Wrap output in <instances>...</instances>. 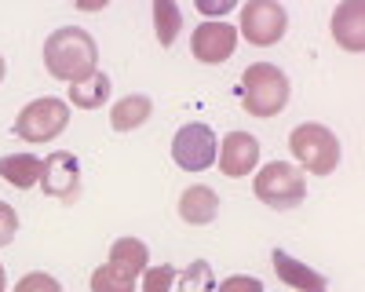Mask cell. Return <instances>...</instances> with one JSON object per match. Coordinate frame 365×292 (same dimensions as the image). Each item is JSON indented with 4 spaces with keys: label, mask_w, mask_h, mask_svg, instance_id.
Returning <instances> with one entry per match:
<instances>
[{
    "label": "cell",
    "mask_w": 365,
    "mask_h": 292,
    "mask_svg": "<svg viewBox=\"0 0 365 292\" xmlns=\"http://www.w3.org/2000/svg\"><path fill=\"white\" fill-rule=\"evenodd\" d=\"M96 63H99V44L81 26H63L44 41V66L55 80L81 84L96 73Z\"/></svg>",
    "instance_id": "1"
},
{
    "label": "cell",
    "mask_w": 365,
    "mask_h": 292,
    "mask_svg": "<svg viewBox=\"0 0 365 292\" xmlns=\"http://www.w3.org/2000/svg\"><path fill=\"white\" fill-rule=\"evenodd\" d=\"M241 106H245V113L259 117V121H267V117H278L289 103V77L270 66V63H252L245 70V77H241Z\"/></svg>",
    "instance_id": "2"
},
{
    "label": "cell",
    "mask_w": 365,
    "mask_h": 292,
    "mask_svg": "<svg viewBox=\"0 0 365 292\" xmlns=\"http://www.w3.org/2000/svg\"><path fill=\"white\" fill-rule=\"evenodd\" d=\"M292 157L307 168L311 175H332L340 165V139L325 125H299L289 135Z\"/></svg>",
    "instance_id": "3"
},
{
    "label": "cell",
    "mask_w": 365,
    "mask_h": 292,
    "mask_svg": "<svg viewBox=\"0 0 365 292\" xmlns=\"http://www.w3.org/2000/svg\"><path fill=\"white\" fill-rule=\"evenodd\" d=\"M252 190L263 204H270V209H296V204L307 197V179H303V172L292 168L289 161H270L252 175Z\"/></svg>",
    "instance_id": "4"
},
{
    "label": "cell",
    "mask_w": 365,
    "mask_h": 292,
    "mask_svg": "<svg viewBox=\"0 0 365 292\" xmlns=\"http://www.w3.org/2000/svg\"><path fill=\"white\" fill-rule=\"evenodd\" d=\"M70 128V106L63 103V99H34L29 106H22L19 110V117H15V135L22 139V142H51V139H58Z\"/></svg>",
    "instance_id": "5"
},
{
    "label": "cell",
    "mask_w": 365,
    "mask_h": 292,
    "mask_svg": "<svg viewBox=\"0 0 365 292\" xmlns=\"http://www.w3.org/2000/svg\"><path fill=\"white\" fill-rule=\"evenodd\" d=\"M241 33L237 37H245L249 44L256 48H270V44H278L285 37V29H289V15L282 4H274V0H249L245 8H241Z\"/></svg>",
    "instance_id": "6"
},
{
    "label": "cell",
    "mask_w": 365,
    "mask_h": 292,
    "mask_svg": "<svg viewBox=\"0 0 365 292\" xmlns=\"http://www.w3.org/2000/svg\"><path fill=\"white\" fill-rule=\"evenodd\" d=\"M216 154H220V139L216 132H212L208 125L201 121H190V125H182L172 139V157L179 168H187V172H205L216 165Z\"/></svg>",
    "instance_id": "7"
},
{
    "label": "cell",
    "mask_w": 365,
    "mask_h": 292,
    "mask_svg": "<svg viewBox=\"0 0 365 292\" xmlns=\"http://www.w3.org/2000/svg\"><path fill=\"white\" fill-rule=\"evenodd\" d=\"M41 190L55 201H73L81 194V161L70 150H55L41 165Z\"/></svg>",
    "instance_id": "8"
},
{
    "label": "cell",
    "mask_w": 365,
    "mask_h": 292,
    "mask_svg": "<svg viewBox=\"0 0 365 292\" xmlns=\"http://www.w3.org/2000/svg\"><path fill=\"white\" fill-rule=\"evenodd\" d=\"M234 48H237V29L230 22H201L194 29V37H190V51L205 66L227 63V58L234 55Z\"/></svg>",
    "instance_id": "9"
},
{
    "label": "cell",
    "mask_w": 365,
    "mask_h": 292,
    "mask_svg": "<svg viewBox=\"0 0 365 292\" xmlns=\"http://www.w3.org/2000/svg\"><path fill=\"white\" fill-rule=\"evenodd\" d=\"M216 161H220V172L230 175V179L249 175V172L256 168V161H259V142H256V135H249V132H230V135L220 142Z\"/></svg>",
    "instance_id": "10"
},
{
    "label": "cell",
    "mask_w": 365,
    "mask_h": 292,
    "mask_svg": "<svg viewBox=\"0 0 365 292\" xmlns=\"http://www.w3.org/2000/svg\"><path fill=\"white\" fill-rule=\"evenodd\" d=\"M270 259H274V274L292 292H329V278L318 274L314 267H307V263H299L296 256H289L285 249H274Z\"/></svg>",
    "instance_id": "11"
},
{
    "label": "cell",
    "mask_w": 365,
    "mask_h": 292,
    "mask_svg": "<svg viewBox=\"0 0 365 292\" xmlns=\"http://www.w3.org/2000/svg\"><path fill=\"white\" fill-rule=\"evenodd\" d=\"M361 19H365V4L361 0H347V4L336 8V15H332V37H336V44L344 51H361L365 48V33H361Z\"/></svg>",
    "instance_id": "12"
},
{
    "label": "cell",
    "mask_w": 365,
    "mask_h": 292,
    "mask_svg": "<svg viewBox=\"0 0 365 292\" xmlns=\"http://www.w3.org/2000/svg\"><path fill=\"white\" fill-rule=\"evenodd\" d=\"M220 216V194L212 187H190L179 197V219L190 226H205Z\"/></svg>",
    "instance_id": "13"
},
{
    "label": "cell",
    "mask_w": 365,
    "mask_h": 292,
    "mask_svg": "<svg viewBox=\"0 0 365 292\" xmlns=\"http://www.w3.org/2000/svg\"><path fill=\"white\" fill-rule=\"evenodd\" d=\"M41 165L44 161H37L34 154H8V157H0V179H8L19 190L41 187Z\"/></svg>",
    "instance_id": "14"
},
{
    "label": "cell",
    "mask_w": 365,
    "mask_h": 292,
    "mask_svg": "<svg viewBox=\"0 0 365 292\" xmlns=\"http://www.w3.org/2000/svg\"><path fill=\"white\" fill-rule=\"evenodd\" d=\"M150 113H154V103L146 95H125L110 113V128L113 132H135L150 121Z\"/></svg>",
    "instance_id": "15"
},
{
    "label": "cell",
    "mask_w": 365,
    "mask_h": 292,
    "mask_svg": "<svg viewBox=\"0 0 365 292\" xmlns=\"http://www.w3.org/2000/svg\"><path fill=\"white\" fill-rule=\"evenodd\" d=\"M106 99H110V77L99 73V70L91 73L88 80L70 88V103L81 106V110H99V106H106Z\"/></svg>",
    "instance_id": "16"
},
{
    "label": "cell",
    "mask_w": 365,
    "mask_h": 292,
    "mask_svg": "<svg viewBox=\"0 0 365 292\" xmlns=\"http://www.w3.org/2000/svg\"><path fill=\"white\" fill-rule=\"evenodd\" d=\"M110 263L120 267V271H128V274H139L150 263V252H146V245L139 238H120V241L110 245Z\"/></svg>",
    "instance_id": "17"
},
{
    "label": "cell",
    "mask_w": 365,
    "mask_h": 292,
    "mask_svg": "<svg viewBox=\"0 0 365 292\" xmlns=\"http://www.w3.org/2000/svg\"><path fill=\"white\" fill-rule=\"evenodd\" d=\"M91 292H135V274L103 263V267L91 271Z\"/></svg>",
    "instance_id": "18"
},
{
    "label": "cell",
    "mask_w": 365,
    "mask_h": 292,
    "mask_svg": "<svg viewBox=\"0 0 365 292\" xmlns=\"http://www.w3.org/2000/svg\"><path fill=\"white\" fill-rule=\"evenodd\" d=\"M154 26H158L161 48H172L175 37H179V26H182L179 4H172V0H158V4H154Z\"/></svg>",
    "instance_id": "19"
},
{
    "label": "cell",
    "mask_w": 365,
    "mask_h": 292,
    "mask_svg": "<svg viewBox=\"0 0 365 292\" xmlns=\"http://www.w3.org/2000/svg\"><path fill=\"white\" fill-rule=\"evenodd\" d=\"M179 292H216V274H212V263L194 259L190 267L179 274Z\"/></svg>",
    "instance_id": "20"
},
{
    "label": "cell",
    "mask_w": 365,
    "mask_h": 292,
    "mask_svg": "<svg viewBox=\"0 0 365 292\" xmlns=\"http://www.w3.org/2000/svg\"><path fill=\"white\" fill-rule=\"evenodd\" d=\"M172 281H175V271L172 267H146L143 274V292H172Z\"/></svg>",
    "instance_id": "21"
},
{
    "label": "cell",
    "mask_w": 365,
    "mask_h": 292,
    "mask_svg": "<svg viewBox=\"0 0 365 292\" xmlns=\"http://www.w3.org/2000/svg\"><path fill=\"white\" fill-rule=\"evenodd\" d=\"M15 292H63V285H58L51 274H26L19 285H15Z\"/></svg>",
    "instance_id": "22"
},
{
    "label": "cell",
    "mask_w": 365,
    "mask_h": 292,
    "mask_svg": "<svg viewBox=\"0 0 365 292\" xmlns=\"http://www.w3.org/2000/svg\"><path fill=\"white\" fill-rule=\"evenodd\" d=\"M15 234H19V216H15L11 204L0 201V249L11 245V241H15Z\"/></svg>",
    "instance_id": "23"
},
{
    "label": "cell",
    "mask_w": 365,
    "mask_h": 292,
    "mask_svg": "<svg viewBox=\"0 0 365 292\" xmlns=\"http://www.w3.org/2000/svg\"><path fill=\"white\" fill-rule=\"evenodd\" d=\"M216 292H263V281L259 278H249V274H234V278L220 281Z\"/></svg>",
    "instance_id": "24"
},
{
    "label": "cell",
    "mask_w": 365,
    "mask_h": 292,
    "mask_svg": "<svg viewBox=\"0 0 365 292\" xmlns=\"http://www.w3.org/2000/svg\"><path fill=\"white\" fill-rule=\"evenodd\" d=\"M234 4L230 0H197V11L201 15H223V11H230Z\"/></svg>",
    "instance_id": "25"
},
{
    "label": "cell",
    "mask_w": 365,
    "mask_h": 292,
    "mask_svg": "<svg viewBox=\"0 0 365 292\" xmlns=\"http://www.w3.org/2000/svg\"><path fill=\"white\" fill-rule=\"evenodd\" d=\"M8 288V274H4V267H0V292Z\"/></svg>",
    "instance_id": "26"
},
{
    "label": "cell",
    "mask_w": 365,
    "mask_h": 292,
    "mask_svg": "<svg viewBox=\"0 0 365 292\" xmlns=\"http://www.w3.org/2000/svg\"><path fill=\"white\" fill-rule=\"evenodd\" d=\"M4 73H8V63H4V58H0V80H4Z\"/></svg>",
    "instance_id": "27"
}]
</instances>
